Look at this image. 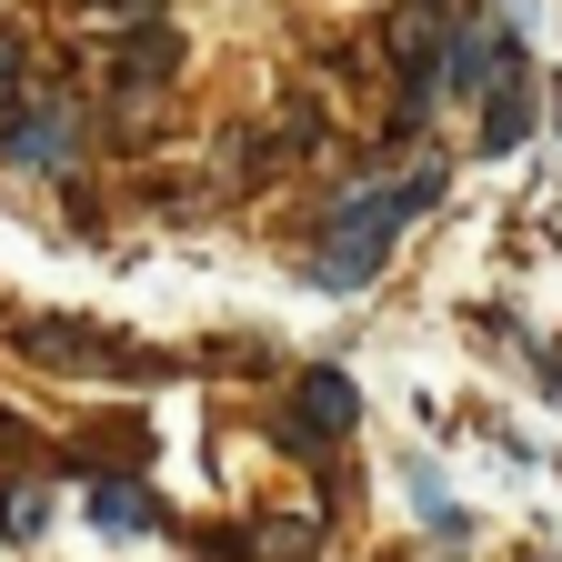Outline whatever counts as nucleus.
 Listing matches in <instances>:
<instances>
[{"label": "nucleus", "instance_id": "obj_1", "mask_svg": "<svg viewBox=\"0 0 562 562\" xmlns=\"http://www.w3.org/2000/svg\"><path fill=\"white\" fill-rule=\"evenodd\" d=\"M432 201H442V171H412V181H382V191H351L331 222H322V241H312V281H322V292H362V281L392 261L402 222H412V211H432Z\"/></svg>", "mask_w": 562, "mask_h": 562}, {"label": "nucleus", "instance_id": "obj_2", "mask_svg": "<svg viewBox=\"0 0 562 562\" xmlns=\"http://www.w3.org/2000/svg\"><path fill=\"white\" fill-rule=\"evenodd\" d=\"M81 101L70 91H41V101H21V111H0V161L11 171H70L81 161Z\"/></svg>", "mask_w": 562, "mask_h": 562}, {"label": "nucleus", "instance_id": "obj_3", "mask_svg": "<svg viewBox=\"0 0 562 562\" xmlns=\"http://www.w3.org/2000/svg\"><path fill=\"white\" fill-rule=\"evenodd\" d=\"M503 81H522V50H513V31H503V21H462V31H452V70H442V91L492 101Z\"/></svg>", "mask_w": 562, "mask_h": 562}, {"label": "nucleus", "instance_id": "obj_4", "mask_svg": "<svg viewBox=\"0 0 562 562\" xmlns=\"http://www.w3.org/2000/svg\"><path fill=\"white\" fill-rule=\"evenodd\" d=\"M362 422V392L351 372H302V412H292V442H341Z\"/></svg>", "mask_w": 562, "mask_h": 562}, {"label": "nucleus", "instance_id": "obj_5", "mask_svg": "<svg viewBox=\"0 0 562 562\" xmlns=\"http://www.w3.org/2000/svg\"><path fill=\"white\" fill-rule=\"evenodd\" d=\"M171 70H181V41H171V31H131L121 60H111V91H121V101H151Z\"/></svg>", "mask_w": 562, "mask_h": 562}, {"label": "nucleus", "instance_id": "obj_6", "mask_svg": "<svg viewBox=\"0 0 562 562\" xmlns=\"http://www.w3.org/2000/svg\"><path fill=\"white\" fill-rule=\"evenodd\" d=\"M522 131H532V81H503L482 101V151H522Z\"/></svg>", "mask_w": 562, "mask_h": 562}, {"label": "nucleus", "instance_id": "obj_7", "mask_svg": "<svg viewBox=\"0 0 562 562\" xmlns=\"http://www.w3.org/2000/svg\"><path fill=\"white\" fill-rule=\"evenodd\" d=\"M91 522H101V532H151L161 503H151L140 482H91Z\"/></svg>", "mask_w": 562, "mask_h": 562}, {"label": "nucleus", "instance_id": "obj_8", "mask_svg": "<svg viewBox=\"0 0 562 562\" xmlns=\"http://www.w3.org/2000/svg\"><path fill=\"white\" fill-rule=\"evenodd\" d=\"M41 522H50V492L41 482H11V492H0V532H11V542H31Z\"/></svg>", "mask_w": 562, "mask_h": 562}, {"label": "nucleus", "instance_id": "obj_9", "mask_svg": "<svg viewBox=\"0 0 562 562\" xmlns=\"http://www.w3.org/2000/svg\"><path fill=\"white\" fill-rule=\"evenodd\" d=\"M91 21H140V11H161V0H81Z\"/></svg>", "mask_w": 562, "mask_h": 562}, {"label": "nucleus", "instance_id": "obj_10", "mask_svg": "<svg viewBox=\"0 0 562 562\" xmlns=\"http://www.w3.org/2000/svg\"><path fill=\"white\" fill-rule=\"evenodd\" d=\"M11 91H21V50L0 41V101H11Z\"/></svg>", "mask_w": 562, "mask_h": 562}]
</instances>
